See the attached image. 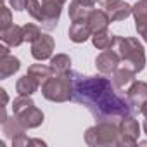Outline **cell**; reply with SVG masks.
<instances>
[{
    "label": "cell",
    "instance_id": "obj_22",
    "mask_svg": "<svg viewBox=\"0 0 147 147\" xmlns=\"http://www.w3.org/2000/svg\"><path fill=\"white\" fill-rule=\"evenodd\" d=\"M28 75L33 76L40 83V87H42L52 76V69H50V66H45V64H31L28 67Z\"/></svg>",
    "mask_w": 147,
    "mask_h": 147
},
{
    "label": "cell",
    "instance_id": "obj_20",
    "mask_svg": "<svg viewBox=\"0 0 147 147\" xmlns=\"http://www.w3.org/2000/svg\"><path fill=\"white\" fill-rule=\"evenodd\" d=\"M38 87H40V83H38L33 76H30L28 73L16 82V92H18L19 95H33V94L38 90Z\"/></svg>",
    "mask_w": 147,
    "mask_h": 147
},
{
    "label": "cell",
    "instance_id": "obj_8",
    "mask_svg": "<svg viewBox=\"0 0 147 147\" xmlns=\"http://www.w3.org/2000/svg\"><path fill=\"white\" fill-rule=\"evenodd\" d=\"M54 47H55V42L50 35H40L33 43H31V55L33 59L36 61H45V59H50L52 57V52H54Z\"/></svg>",
    "mask_w": 147,
    "mask_h": 147
},
{
    "label": "cell",
    "instance_id": "obj_12",
    "mask_svg": "<svg viewBox=\"0 0 147 147\" xmlns=\"http://www.w3.org/2000/svg\"><path fill=\"white\" fill-rule=\"evenodd\" d=\"M106 12L113 21H125L128 16H131V5H128L125 0H113L109 5H106Z\"/></svg>",
    "mask_w": 147,
    "mask_h": 147
},
{
    "label": "cell",
    "instance_id": "obj_9",
    "mask_svg": "<svg viewBox=\"0 0 147 147\" xmlns=\"http://www.w3.org/2000/svg\"><path fill=\"white\" fill-rule=\"evenodd\" d=\"M126 99L130 102V106L135 111H140L142 104L147 100V83L145 82H133L128 90H126Z\"/></svg>",
    "mask_w": 147,
    "mask_h": 147
},
{
    "label": "cell",
    "instance_id": "obj_26",
    "mask_svg": "<svg viewBox=\"0 0 147 147\" xmlns=\"http://www.w3.org/2000/svg\"><path fill=\"white\" fill-rule=\"evenodd\" d=\"M11 24H14L12 23V16H11V9L2 5V7H0V30H5Z\"/></svg>",
    "mask_w": 147,
    "mask_h": 147
},
{
    "label": "cell",
    "instance_id": "obj_16",
    "mask_svg": "<svg viewBox=\"0 0 147 147\" xmlns=\"http://www.w3.org/2000/svg\"><path fill=\"white\" fill-rule=\"evenodd\" d=\"M26 130H28V128H26L16 116L7 118V119L2 123V133H4V137H5V138H11V140L26 135Z\"/></svg>",
    "mask_w": 147,
    "mask_h": 147
},
{
    "label": "cell",
    "instance_id": "obj_18",
    "mask_svg": "<svg viewBox=\"0 0 147 147\" xmlns=\"http://www.w3.org/2000/svg\"><path fill=\"white\" fill-rule=\"evenodd\" d=\"M50 69L52 75H67L71 73V59L67 54H55L50 57Z\"/></svg>",
    "mask_w": 147,
    "mask_h": 147
},
{
    "label": "cell",
    "instance_id": "obj_11",
    "mask_svg": "<svg viewBox=\"0 0 147 147\" xmlns=\"http://www.w3.org/2000/svg\"><path fill=\"white\" fill-rule=\"evenodd\" d=\"M28 130H31V128H38L42 123H43V113L33 104V106H30V107H26L24 111H21L19 114H14Z\"/></svg>",
    "mask_w": 147,
    "mask_h": 147
},
{
    "label": "cell",
    "instance_id": "obj_7",
    "mask_svg": "<svg viewBox=\"0 0 147 147\" xmlns=\"http://www.w3.org/2000/svg\"><path fill=\"white\" fill-rule=\"evenodd\" d=\"M119 64H121V57L113 49L102 50L95 59V67H97V71L100 75H113V73L119 67Z\"/></svg>",
    "mask_w": 147,
    "mask_h": 147
},
{
    "label": "cell",
    "instance_id": "obj_29",
    "mask_svg": "<svg viewBox=\"0 0 147 147\" xmlns=\"http://www.w3.org/2000/svg\"><path fill=\"white\" fill-rule=\"evenodd\" d=\"M78 2H80V4H83L85 7H90V9H92V7H94V4L97 2V0H78Z\"/></svg>",
    "mask_w": 147,
    "mask_h": 147
},
{
    "label": "cell",
    "instance_id": "obj_3",
    "mask_svg": "<svg viewBox=\"0 0 147 147\" xmlns=\"http://www.w3.org/2000/svg\"><path fill=\"white\" fill-rule=\"evenodd\" d=\"M85 144L90 147L119 145V125L113 121H99L95 126L87 128Z\"/></svg>",
    "mask_w": 147,
    "mask_h": 147
},
{
    "label": "cell",
    "instance_id": "obj_15",
    "mask_svg": "<svg viewBox=\"0 0 147 147\" xmlns=\"http://www.w3.org/2000/svg\"><path fill=\"white\" fill-rule=\"evenodd\" d=\"M0 40H2L5 45H9V47H19V45L24 42L23 26L11 24V26L5 28V30H0Z\"/></svg>",
    "mask_w": 147,
    "mask_h": 147
},
{
    "label": "cell",
    "instance_id": "obj_28",
    "mask_svg": "<svg viewBox=\"0 0 147 147\" xmlns=\"http://www.w3.org/2000/svg\"><path fill=\"white\" fill-rule=\"evenodd\" d=\"M0 95H2V106H5V104H7V100H9V95H7L5 88H0Z\"/></svg>",
    "mask_w": 147,
    "mask_h": 147
},
{
    "label": "cell",
    "instance_id": "obj_10",
    "mask_svg": "<svg viewBox=\"0 0 147 147\" xmlns=\"http://www.w3.org/2000/svg\"><path fill=\"white\" fill-rule=\"evenodd\" d=\"M131 16L135 18V28L137 33L147 42V0H138L131 7Z\"/></svg>",
    "mask_w": 147,
    "mask_h": 147
},
{
    "label": "cell",
    "instance_id": "obj_6",
    "mask_svg": "<svg viewBox=\"0 0 147 147\" xmlns=\"http://www.w3.org/2000/svg\"><path fill=\"white\" fill-rule=\"evenodd\" d=\"M118 125H119V145H125V147L137 145L138 135H140V125H138V121L133 116H126Z\"/></svg>",
    "mask_w": 147,
    "mask_h": 147
},
{
    "label": "cell",
    "instance_id": "obj_14",
    "mask_svg": "<svg viewBox=\"0 0 147 147\" xmlns=\"http://www.w3.org/2000/svg\"><path fill=\"white\" fill-rule=\"evenodd\" d=\"M87 23H88V26H90V30H92V35H94V33H99V31L107 30V26H109L111 19H109V16H107V12H106V11L92 9V11H90V14H88Z\"/></svg>",
    "mask_w": 147,
    "mask_h": 147
},
{
    "label": "cell",
    "instance_id": "obj_32",
    "mask_svg": "<svg viewBox=\"0 0 147 147\" xmlns=\"http://www.w3.org/2000/svg\"><path fill=\"white\" fill-rule=\"evenodd\" d=\"M142 128H144V133L147 135V118L144 119V125H142Z\"/></svg>",
    "mask_w": 147,
    "mask_h": 147
},
{
    "label": "cell",
    "instance_id": "obj_2",
    "mask_svg": "<svg viewBox=\"0 0 147 147\" xmlns=\"http://www.w3.org/2000/svg\"><path fill=\"white\" fill-rule=\"evenodd\" d=\"M111 49L118 52L125 67H128L135 73H140L145 67V49L137 38L114 35Z\"/></svg>",
    "mask_w": 147,
    "mask_h": 147
},
{
    "label": "cell",
    "instance_id": "obj_1",
    "mask_svg": "<svg viewBox=\"0 0 147 147\" xmlns=\"http://www.w3.org/2000/svg\"><path fill=\"white\" fill-rule=\"evenodd\" d=\"M73 80V95L71 100L85 106L90 114L99 121L119 123L123 118L131 116L135 109L130 106L128 99H123L114 88L109 78L85 76L82 73L71 71Z\"/></svg>",
    "mask_w": 147,
    "mask_h": 147
},
{
    "label": "cell",
    "instance_id": "obj_5",
    "mask_svg": "<svg viewBox=\"0 0 147 147\" xmlns=\"http://www.w3.org/2000/svg\"><path fill=\"white\" fill-rule=\"evenodd\" d=\"M67 2V0H42V5H43V21L40 23L42 28L45 31H52L55 30L59 18H61V11L62 5Z\"/></svg>",
    "mask_w": 147,
    "mask_h": 147
},
{
    "label": "cell",
    "instance_id": "obj_19",
    "mask_svg": "<svg viewBox=\"0 0 147 147\" xmlns=\"http://www.w3.org/2000/svg\"><path fill=\"white\" fill-rule=\"evenodd\" d=\"M111 82L116 88H123L126 85H131L135 82V71L128 69V67H118L114 73H113V76H111Z\"/></svg>",
    "mask_w": 147,
    "mask_h": 147
},
{
    "label": "cell",
    "instance_id": "obj_23",
    "mask_svg": "<svg viewBox=\"0 0 147 147\" xmlns=\"http://www.w3.org/2000/svg\"><path fill=\"white\" fill-rule=\"evenodd\" d=\"M113 38H114V35H111L107 30H104V31H99V33H94L92 35V43H94L95 49L106 50V49H111Z\"/></svg>",
    "mask_w": 147,
    "mask_h": 147
},
{
    "label": "cell",
    "instance_id": "obj_30",
    "mask_svg": "<svg viewBox=\"0 0 147 147\" xmlns=\"http://www.w3.org/2000/svg\"><path fill=\"white\" fill-rule=\"evenodd\" d=\"M140 114H142L144 118H147V100L142 104V107H140Z\"/></svg>",
    "mask_w": 147,
    "mask_h": 147
},
{
    "label": "cell",
    "instance_id": "obj_21",
    "mask_svg": "<svg viewBox=\"0 0 147 147\" xmlns=\"http://www.w3.org/2000/svg\"><path fill=\"white\" fill-rule=\"evenodd\" d=\"M90 7H85L83 4H80L78 0H73L69 4V9H67V14H69V19L71 23H78V21H87L88 19V14H90Z\"/></svg>",
    "mask_w": 147,
    "mask_h": 147
},
{
    "label": "cell",
    "instance_id": "obj_27",
    "mask_svg": "<svg viewBox=\"0 0 147 147\" xmlns=\"http://www.w3.org/2000/svg\"><path fill=\"white\" fill-rule=\"evenodd\" d=\"M26 4H28V0H9V5L18 12L26 11Z\"/></svg>",
    "mask_w": 147,
    "mask_h": 147
},
{
    "label": "cell",
    "instance_id": "obj_24",
    "mask_svg": "<svg viewBox=\"0 0 147 147\" xmlns=\"http://www.w3.org/2000/svg\"><path fill=\"white\" fill-rule=\"evenodd\" d=\"M26 11L35 21H38V23L43 21V5H42V2H38V0H28Z\"/></svg>",
    "mask_w": 147,
    "mask_h": 147
},
{
    "label": "cell",
    "instance_id": "obj_17",
    "mask_svg": "<svg viewBox=\"0 0 147 147\" xmlns=\"http://www.w3.org/2000/svg\"><path fill=\"white\" fill-rule=\"evenodd\" d=\"M21 67V62L14 55H0V80H7L12 76L14 73H18Z\"/></svg>",
    "mask_w": 147,
    "mask_h": 147
},
{
    "label": "cell",
    "instance_id": "obj_13",
    "mask_svg": "<svg viewBox=\"0 0 147 147\" xmlns=\"http://www.w3.org/2000/svg\"><path fill=\"white\" fill-rule=\"evenodd\" d=\"M67 35L73 43H85L88 38H92V30L87 21H78V23H71Z\"/></svg>",
    "mask_w": 147,
    "mask_h": 147
},
{
    "label": "cell",
    "instance_id": "obj_25",
    "mask_svg": "<svg viewBox=\"0 0 147 147\" xmlns=\"http://www.w3.org/2000/svg\"><path fill=\"white\" fill-rule=\"evenodd\" d=\"M40 35H42V31H40V28H38L36 24H33V23H26V24L23 26V36H24V42L33 43Z\"/></svg>",
    "mask_w": 147,
    "mask_h": 147
},
{
    "label": "cell",
    "instance_id": "obj_4",
    "mask_svg": "<svg viewBox=\"0 0 147 147\" xmlns=\"http://www.w3.org/2000/svg\"><path fill=\"white\" fill-rule=\"evenodd\" d=\"M42 95L50 102H67L73 95L71 73H67V75H52L42 85Z\"/></svg>",
    "mask_w": 147,
    "mask_h": 147
},
{
    "label": "cell",
    "instance_id": "obj_31",
    "mask_svg": "<svg viewBox=\"0 0 147 147\" xmlns=\"http://www.w3.org/2000/svg\"><path fill=\"white\" fill-rule=\"evenodd\" d=\"M97 2H99V4H100L102 7H106V5H109V4L113 2V0H97Z\"/></svg>",
    "mask_w": 147,
    "mask_h": 147
}]
</instances>
